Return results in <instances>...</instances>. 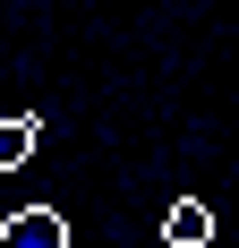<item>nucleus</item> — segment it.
I'll list each match as a JSON object with an SVG mask.
<instances>
[{"mask_svg": "<svg viewBox=\"0 0 239 248\" xmlns=\"http://www.w3.org/2000/svg\"><path fill=\"white\" fill-rule=\"evenodd\" d=\"M0 248H69V223H60L51 205H17V214L0 223Z\"/></svg>", "mask_w": 239, "mask_h": 248, "instance_id": "nucleus-1", "label": "nucleus"}, {"mask_svg": "<svg viewBox=\"0 0 239 248\" xmlns=\"http://www.w3.org/2000/svg\"><path fill=\"white\" fill-rule=\"evenodd\" d=\"M163 240H171V248H205V240H214V214H205L196 197H179V205L163 214Z\"/></svg>", "mask_w": 239, "mask_h": 248, "instance_id": "nucleus-2", "label": "nucleus"}, {"mask_svg": "<svg viewBox=\"0 0 239 248\" xmlns=\"http://www.w3.org/2000/svg\"><path fill=\"white\" fill-rule=\"evenodd\" d=\"M34 137H43V120H26V111H17V120H0V171H17L26 154H34Z\"/></svg>", "mask_w": 239, "mask_h": 248, "instance_id": "nucleus-3", "label": "nucleus"}]
</instances>
